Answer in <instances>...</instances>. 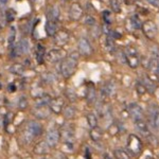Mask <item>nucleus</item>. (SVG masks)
Here are the masks:
<instances>
[{
    "instance_id": "nucleus-1",
    "label": "nucleus",
    "mask_w": 159,
    "mask_h": 159,
    "mask_svg": "<svg viewBox=\"0 0 159 159\" xmlns=\"http://www.w3.org/2000/svg\"><path fill=\"white\" fill-rule=\"evenodd\" d=\"M79 57H80L79 52H72L70 54H68L64 60L61 61L60 72L61 74V76H64L65 79H69L73 75L74 72L76 71V68H78Z\"/></svg>"
},
{
    "instance_id": "nucleus-2",
    "label": "nucleus",
    "mask_w": 159,
    "mask_h": 159,
    "mask_svg": "<svg viewBox=\"0 0 159 159\" xmlns=\"http://www.w3.org/2000/svg\"><path fill=\"white\" fill-rule=\"evenodd\" d=\"M142 141L136 135H129L126 140V148L129 155L139 156L142 152Z\"/></svg>"
},
{
    "instance_id": "nucleus-3",
    "label": "nucleus",
    "mask_w": 159,
    "mask_h": 159,
    "mask_svg": "<svg viewBox=\"0 0 159 159\" xmlns=\"http://www.w3.org/2000/svg\"><path fill=\"white\" fill-rule=\"evenodd\" d=\"M124 55H125V60H126V63L129 64V66L130 68L135 69L138 67L140 63L139 56H138V52L137 49L132 46H129L126 47V49L124 51Z\"/></svg>"
},
{
    "instance_id": "nucleus-4",
    "label": "nucleus",
    "mask_w": 159,
    "mask_h": 159,
    "mask_svg": "<svg viewBox=\"0 0 159 159\" xmlns=\"http://www.w3.org/2000/svg\"><path fill=\"white\" fill-rule=\"evenodd\" d=\"M148 118L151 126L155 129H158L159 127V107L157 105L152 104L148 108Z\"/></svg>"
},
{
    "instance_id": "nucleus-5",
    "label": "nucleus",
    "mask_w": 159,
    "mask_h": 159,
    "mask_svg": "<svg viewBox=\"0 0 159 159\" xmlns=\"http://www.w3.org/2000/svg\"><path fill=\"white\" fill-rule=\"evenodd\" d=\"M66 57V53L61 48H56V49H51L49 52L46 54V60L51 64H55L61 61Z\"/></svg>"
},
{
    "instance_id": "nucleus-6",
    "label": "nucleus",
    "mask_w": 159,
    "mask_h": 159,
    "mask_svg": "<svg viewBox=\"0 0 159 159\" xmlns=\"http://www.w3.org/2000/svg\"><path fill=\"white\" fill-rule=\"evenodd\" d=\"M78 50H79L80 54L83 55V56H89L92 54V52H93L91 43H89V40L85 37H82L79 39Z\"/></svg>"
},
{
    "instance_id": "nucleus-7",
    "label": "nucleus",
    "mask_w": 159,
    "mask_h": 159,
    "mask_svg": "<svg viewBox=\"0 0 159 159\" xmlns=\"http://www.w3.org/2000/svg\"><path fill=\"white\" fill-rule=\"evenodd\" d=\"M142 30L144 35L150 39H153V38L156 37L157 35V27H156L155 22H153L152 20H147L142 24Z\"/></svg>"
},
{
    "instance_id": "nucleus-8",
    "label": "nucleus",
    "mask_w": 159,
    "mask_h": 159,
    "mask_svg": "<svg viewBox=\"0 0 159 159\" xmlns=\"http://www.w3.org/2000/svg\"><path fill=\"white\" fill-rule=\"evenodd\" d=\"M127 111H129L130 118L135 121L140 119H144L143 118V109L140 105H138L137 103H130L127 106Z\"/></svg>"
},
{
    "instance_id": "nucleus-9",
    "label": "nucleus",
    "mask_w": 159,
    "mask_h": 159,
    "mask_svg": "<svg viewBox=\"0 0 159 159\" xmlns=\"http://www.w3.org/2000/svg\"><path fill=\"white\" fill-rule=\"evenodd\" d=\"M60 140H61V132L58 129H52L47 133L46 141H47V143L50 145L51 148H55L56 145L60 143Z\"/></svg>"
},
{
    "instance_id": "nucleus-10",
    "label": "nucleus",
    "mask_w": 159,
    "mask_h": 159,
    "mask_svg": "<svg viewBox=\"0 0 159 159\" xmlns=\"http://www.w3.org/2000/svg\"><path fill=\"white\" fill-rule=\"evenodd\" d=\"M30 51V40L29 38L24 37L20 39L18 45H16L14 50V55H25Z\"/></svg>"
},
{
    "instance_id": "nucleus-11",
    "label": "nucleus",
    "mask_w": 159,
    "mask_h": 159,
    "mask_svg": "<svg viewBox=\"0 0 159 159\" xmlns=\"http://www.w3.org/2000/svg\"><path fill=\"white\" fill-rule=\"evenodd\" d=\"M83 7L78 2H73L69 9V17L73 21H78L83 17Z\"/></svg>"
},
{
    "instance_id": "nucleus-12",
    "label": "nucleus",
    "mask_w": 159,
    "mask_h": 159,
    "mask_svg": "<svg viewBox=\"0 0 159 159\" xmlns=\"http://www.w3.org/2000/svg\"><path fill=\"white\" fill-rule=\"evenodd\" d=\"M53 37H54V43L57 47H63V46L67 45L69 39H70V35H69V33L65 30L57 31L56 34Z\"/></svg>"
},
{
    "instance_id": "nucleus-13",
    "label": "nucleus",
    "mask_w": 159,
    "mask_h": 159,
    "mask_svg": "<svg viewBox=\"0 0 159 159\" xmlns=\"http://www.w3.org/2000/svg\"><path fill=\"white\" fill-rule=\"evenodd\" d=\"M64 107H65V100L61 98V97L52 99L49 104V108L51 110V112H54L56 115L61 114L63 111Z\"/></svg>"
},
{
    "instance_id": "nucleus-14",
    "label": "nucleus",
    "mask_w": 159,
    "mask_h": 159,
    "mask_svg": "<svg viewBox=\"0 0 159 159\" xmlns=\"http://www.w3.org/2000/svg\"><path fill=\"white\" fill-rule=\"evenodd\" d=\"M27 129L29 130V132L34 136L35 138L43 134V125L40 124L38 121H35V120H32V121L28 122Z\"/></svg>"
},
{
    "instance_id": "nucleus-15",
    "label": "nucleus",
    "mask_w": 159,
    "mask_h": 159,
    "mask_svg": "<svg viewBox=\"0 0 159 159\" xmlns=\"http://www.w3.org/2000/svg\"><path fill=\"white\" fill-rule=\"evenodd\" d=\"M50 145L47 143V141H39L36 144L34 145V148H33V153L36 154V155H47V154L50 153Z\"/></svg>"
},
{
    "instance_id": "nucleus-16",
    "label": "nucleus",
    "mask_w": 159,
    "mask_h": 159,
    "mask_svg": "<svg viewBox=\"0 0 159 159\" xmlns=\"http://www.w3.org/2000/svg\"><path fill=\"white\" fill-rule=\"evenodd\" d=\"M116 91H117V85L112 80L107 81L106 83L104 84L103 88H102V93H103L105 97H108V98L115 96Z\"/></svg>"
},
{
    "instance_id": "nucleus-17",
    "label": "nucleus",
    "mask_w": 159,
    "mask_h": 159,
    "mask_svg": "<svg viewBox=\"0 0 159 159\" xmlns=\"http://www.w3.org/2000/svg\"><path fill=\"white\" fill-rule=\"evenodd\" d=\"M135 126H136V129L139 132V134H141L142 136H144V137H147V138H148L151 136L150 129H148L144 119H140V120L135 121Z\"/></svg>"
},
{
    "instance_id": "nucleus-18",
    "label": "nucleus",
    "mask_w": 159,
    "mask_h": 159,
    "mask_svg": "<svg viewBox=\"0 0 159 159\" xmlns=\"http://www.w3.org/2000/svg\"><path fill=\"white\" fill-rule=\"evenodd\" d=\"M86 101L88 104H93L97 100V89L93 84H88L86 88V94H85Z\"/></svg>"
},
{
    "instance_id": "nucleus-19",
    "label": "nucleus",
    "mask_w": 159,
    "mask_h": 159,
    "mask_svg": "<svg viewBox=\"0 0 159 159\" xmlns=\"http://www.w3.org/2000/svg\"><path fill=\"white\" fill-rule=\"evenodd\" d=\"M45 30H46V33H47L48 36H52L53 37L56 34V32L58 31L57 21L47 19V21H46V25H45Z\"/></svg>"
},
{
    "instance_id": "nucleus-20",
    "label": "nucleus",
    "mask_w": 159,
    "mask_h": 159,
    "mask_svg": "<svg viewBox=\"0 0 159 159\" xmlns=\"http://www.w3.org/2000/svg\"><path fill=\"white\" fill-rule=\"evenodd\" d=\"M51 110L50 108H48V106H42V107H35L34 111V116L37 118V119H46V118L49 117Z\"/></svg>"
},
{
    "instance_id": "nucleus-21",
    "label": "nucleus",
    "mask_w": 159,
    "mask_h": 159,
    "mask_svg": "<svg viewBox=\"0 0 159 159\" xmlns=\"http://www.w3.org/2000/svg\"><path fill=\"white\" fill-rule=\"evenodd\" d=\"M52 98L47 93H43L42 96L35 98V107H42V106H49Z\"/></svg>"
},
{
    "instance_id": "nucleus-22",
    "label": "nucleus",
    "mask_w": 159,
    "mask_h": 159,
    "mask_svg": "<svg viewBox=\"0 0 159 159\" xmlns=\"http://www.w3.org/2000/svg\"><path fill=\"white\" fill-rule=\"evenodd\" d=\"M46 48L43 47L42 43H37L36 51H35V55H36V61L38 64H43L46 60Z\"/></svg>"
},
{
    "instance_id": "nucleus-23",
    "label": "nucleus",
    "mask_w": 159,
    "mask_h": 159,
    "mask_svg": "<svg viewBox=\"0 0 159 159\" xmlns=\"http://www.w3.org/2000/svg\"><path fill=\"white\" fill-rule=\"evenodd\" d=\"M58 17H60V9H58V7L57 6L50 7L47 11V19L57 21Z\"/></svg>"
},
{
    "instance_id": "nucleus-24",
    "label": "nucleus",
    "mask_w": 159,
    "mask_h": 159,
    "mask_svg": "<svg viewBox=\"0 0 159 159\" xmlns=\"http://www.w3.org/2000/svg\"><path fill=\"white\" fill-rule=\"evenodd\" d=\"M61 112H63L65 119L71 120V119H73V118L75 117L76 109H75V107L72 106V105H65V107H64V109H63V111H61Z\"/></svg>"
},
{
    "instance_id": "nucleus-25",
    "label": "nucleus",
    "mask_w": 159,
    "mask_h": 159,
    "mask_svg": "<svg viewBox=\"0 0 159 159\" xmlns=\"http://www.w3.org/2000/svg\"><path fill=\"white\" fill-rule=\"evenodd\" d=\"M140 82L143 84V86L145 87L147 91H148L150 93H154L155 92V89H156V86L154 84V82L152 81L151 79H148V76L143 75V78L140 80Z\"/></svg>"
},
{
    "instance_id": "nucleus-26",
    "label": "nucleus",
    "mask_w": 159,
    "mask_h": 159,
    "mask_svg": "<svg viewBox=\"0 0 159 159\" xmlns=\"http://www.w3.org/2000/svg\"><path fill=\"white\" fill-rule=\"evenodd\" d=\"M10 71H11L13 74H15V75L21 76L22 74L25 72V67L20 63H15L10 67Z\"/></svg>"
},
{
    "instance_id": "nucleus-27",
    "label": "nucleus",
    "mask_w": 159,
    "mask_h": 159,
    "mask_svg": "<svg viewBox=\"0 0 159 159\" xmlns=\"http://www.w3.org/2000/svg\"><path fill=\"white\" fill-rule=\"evenodd\" d=\"M90 138L92 141H94V142H98L102 139V136H103V130L100 129L99 126L94 127V129H91L90 130Z\"/></svg>"
},
{
    "instance_id": "nucleus-28",
    "label": "nucleus",
    "mask_w": 159,
    "mask_h": 159,
    "mask_svg": "<svg viewBox=\"0 0 159 159\" xmlns=\"http://www.w3.org/2000/svg\"><path fill=\"white\" fill-rule=\"evenodd\" d=\"M114 156L116 159H132L130 155L127 151H124L122 148H117L114 151Z\"/></svg>"
},
{
    "instance_id": "nucleus-29",
    "label": "nucleus",
    "mask_w": 159,
    "mask_h": 159,
    "mask_svg": "<svg viewBox=\"0 0 159 159\" xmlns=\"http://www.w3.org/2000/svg\"><path fill=\"white\" fill-rule=\"evenodd\" d=\"M87 122H88V125L90 126V129H94V127L98 126V118H97L96 115L93 112H90L86 116Z\"/></svg>"
},
{
    "instance_id": "nucleus-30",
    "label": "nucleus",
    "mask_w": 159,
    "mask_h": 159,
    "mask_svg": "<svg viewBox=\"0 0 159 159\" xmlns=\"http://www.w3.org/2000/svg\"><path fill=\"white\" fill-rule=\"evenodd\" d=\"M17 106L20 110H25L28 108L29 106V101H28V98L25 96H21L18 99V103H17Z\"/></svg>"
},
{
    "instance_id": "nucleus-31",
    "label": "nucleus",
    "mask_w": 159,
    "mask_h": 159,
    "mask_svg": "<svg viewBox=\"0 0 159 159\" xmlns=\"http://www.w3.org/2000/svg\"><path fill=\"white\" fill-rule=\"evenodd\" d=\"M4 16H6L7 24H11V22L14 21L15 18H16V12L13 9H7L6 13H4Z\"/></svg>"
},
{
    "instance_id": "nucleus-32",
    "label": "nucleus",
    "mask_w": 159,
    "mask_h": 159,
    "mask_svg": "<svg viewBox=\"0 0 159 159\" xmlns=\"http://www.w3.org/2000/svg\"><path fill=\"white\" fill-rule=\"evenodd\" d=\"M65 96L70 102H75L76 98H78V96H76V92L74 91L72 88H67V89H66V90H65Z\"/></svg>"
},
{
    "instance_id": "nucleus-33",
    "label": "nucleus",
    "mask_w": 159,
    "mask_h": 159,
    "mask_svg": "<svg viewBox=\"0 0 159 159\" xmlns=\"http://www.w3.org/2000/svg\"><path fill=\"white\" fill-rule=\"evenodd\" d=\"M15 38H16V29H15V27H11L10 28L9 36H7V43H9L10 46L14 45Z\"/></svg>"
},
{
    "instance_id": "nucleus-34",
    "label": "nucleus",
    "mask_w": 159,
    "mask_h": 159,
    "mask_svg": "<svg viewBox=\"0 0 159 159\" xmlns=\"http://www.w3.org/2000/svg\"><path fill=\"white\" fill-rule=\"evenodd\" d=\"M34 138H35L34 136H33L29 130L25 129L24 134H22V140H24V142L25 143V144H30V143L34 140Z\"/></svg>"
},
{
    "instance_id": "nucleus-35",
    "label": "nucleus",
    "mask_w": 159,
    "mask_h": 159,
    "mask_svg": "<svg viewBox=\"0 0 159 159\" xmlns=\"http://www.w3.org/2000/svg\"><path fill=\"white\" fill-rule=\"evenodd\" d=\"M109 4H110V9H111L115 13L121 12V3H120L119 0H110Z\"/></svg>"
},
{
    "instance_id": "nucleus-36",
    "label": "nucleus",
    "mask_w": 159,
    "mask_h": 159,
    "mask_svg": "<svg viewBox=\"0 0 159 159\" xmlns=\"http://www.w3.org/2000/svg\"><path fill=\"white\" fill-rule=\"evenodd\" d=\"M130 24H132L134 29H140V28L142 27V22L140 21L138 16H133L132 18H130Z\"/></svg>"
},
{
    "instance_id": "nucleus-37",
    "label": "nucleus",
    "mask_w": 159,
    "mask_h": 159,
    "mask_svg": "<svg viewBox=\"0 0 159 159\" xmlns=\"http://www.w3.org/2000/svg\"><path fill=\"white\" fill-rule=\"evenodd\" d=\"M43 81H45L46 83L51 84V83H53V82L55 81V75L53 73H51V72H48V73L43 74Z\"/></svg>"
},
{
    "instance_id": "nucleus-38",
    "label": "nucleus",
    "mask_w": 159,
    "mask_h": 159,
    "mask_svg": "<svg viewBox=\"0 0 159 159\" xmlns=\"http://www.w3.org/2000/svg\"><path fill=\"white\" fill-rule=\"evenodd\" d=\"M84 24L88 25V27H92L93 25H96V19L92 16H90V15H87V16H85V18H84Z\"/></svg>"
},
{
    "instance_id": "nucleus-39",
    "label": "nucleus",
    "mask_w": 159,
    "mask_h": 159,
    "mask_svg": "<svg viewBox=\"0 0 159 159\" xmlns=\"http://www.w3.org/2000/svg\"><path fill=\"white\" fill-rule=\"evenodd\" d=\"M136 90L138 91L139 94H144V92H147V89H145V87L143 86V84L141 83L140 81L138 82L137 85H136Z\"/></svg>"
},
{
    "instance_id": "nucleus-40",
    "label": "nucleus",
    "mask_w": 159,
    "mask_h": 159,
    "mask_svg": "<svg viewBox=\"0 0 159 159\" xmlns=\"http://www.w3.org/2000/svg\"><path fill=\"white\" fill-rule=\"evenodd\" d=\"M7 25V21L6 19V16H4V15H2V14H0V30L3 29Z\"/></svg>"
},
{
    "instance_id": "nucleus-41",
    "label": "nucleus",
    "mask_w": 159,
    "mask_h": 159,
    "mask_svg": "<svg viewBox=\"0 0 159 159\" xmlns=\"http://www.w3.org/2000/svg\"><path fill=\"white\" fill-rule=\"evenodd\" d=\"M53 159H68V158L66 157L65 154H63L61 152H57L56 154L53 155Z\"/></svg>"
},
{
    "instance_id": "nucleus-42",
    "label": "nucleus",
    "mask_w": 159,
    "mask_h": 159,
    "mask_svg": "<svg viewBox=\"0 0 159 159\" xmlns=\"http://www.w3.org/2000/svg\"><path fill=\"white\" fill-rule=\"evenodd\" d=\"M109 17H110V13L108 11H105L103 13V18H104L105 22H106L107 25L110 24V18H109Z\"/></svg>"
},
{
    "instance_id": "nucleus-43",
    "label": "nucleus",
    "mask_w": 159,
    "mask_h": 159,
    "mask_svg": "<svg viewBox=\"0 0 159 159\" xmlns=\"http://www.w3.org/2000/svg\"><path fill=\"white\" fill-rule=\"evenodd\" d=\"M148 1L150 2L151 4H153V6L159 7V0H148Z\"/></svg>"
},
{
    "instance_id": "nucleus-44",
    "label": "nucleus",
    "mask_w": 159,
    "mask_h": 159,
    "mask_svg": "<svg viewBox=\"0 0 159 159\" xmlns=\"http://www.w3.org/2000/svg\"><path fill=\"white\" fill-rule=\"evenodd\" d=\"M9 89L11 91H15L16 90V85H15V84H11V85L9 86Z\"/></svg>"
},
{
    "instance_id": "nucleus-45",
    "label": "nucleus",
    "mask_w": 159,
    "mask_h": 159,
    "mask_svg": "<svg viewBox=\"0 0 159 159\" xmlns=\"http://www.w3.org/2000/svg\"><path fill=\"white\" fill-rule=\"evenodd\" d=\"M7 2H9V0H0V6L4 7L6 4H7Z\"/></svg>"
},
{
    "instance_id": "nucleus-46",
    "label": "nucleus",
    "mask_w": 159,
    "mask_h": 159,
    "mask_svg": "<svg viewBox=\"0 0 159 159\" xmlns=\"http://www.w3.org/2000/svg\"><path fill=\"white\" fill-rule=\"evenodd\" d=\"M123 2H124L125 4H127V6H129V4L133 3V0H123Z\"/></svg>"
},
{
    "instance_id": "nucleus-47",
    "label": "nucleus",
    "mask_w": 159,
    "mask_h": 159,
    "mask_svg": "<svg viewBox=\"0 0 159 159\" xmlns=\"http://www.w3.org/2000/svg\"><path fill=\"white\" fill-rule=\"evenodd\" d=\"M11 159H21L20 157H18V156H13V157Z\"/></svg>"
},
{
    "instance_id": "nucleus-48",
    "label": "nucleus",
    "mask_w": 159,
    "mask_h": 159,
    "mask_svg": "<svg viewBox=\"0 0 159 159\" xmlns=\"http://www.w3.org/2000/svg\"><path fill=\"white\" fill-rule=\"evenodd\" d=\"M156 73H157V76H158V79H159V68H158V70H157V72H156Z\"/></svg>"
}]
</instances>
